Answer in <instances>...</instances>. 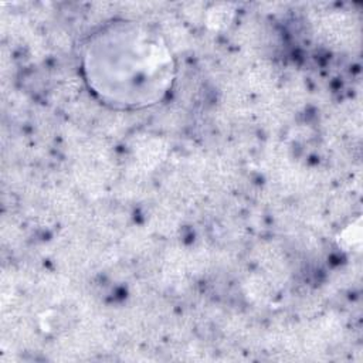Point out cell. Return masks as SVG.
Segmentation results:
<instances>
[{
    "label": "cell",
    "instance_id": "cell-1",
    "mask_svg": "<svg viewBox=\"0 0 363 363\" xmlns=\"http://www.w3.org/2000/svg\"><path fill=\"white\" fill-rule=\"evenodd\" d=\"M89 88L105 102L125 108L156 104L172 86L174 62L150 28L119 21L95 34L84 52Z\"/></svg>",
    "mask_w": 363,
    "mask_h": 363
}]
</instances>
